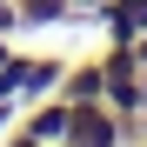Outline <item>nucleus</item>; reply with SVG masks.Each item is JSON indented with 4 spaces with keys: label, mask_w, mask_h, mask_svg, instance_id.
<instances>
[{
    "label": "nucleus",
    "mask_w": 147,
    "mask_h": 147,
    "mask_svg": "<svg viewBox=\"0 0 147 147\" xmlns=\"http://www.w3.org/2000/svg\"><path fill=\"white\" fill-rule=\"evenodd\" d=\"M100 34L114 47H134L147 34V0H107V7H100Z\"/></svg>",
    "instance_id": "20e7f679"
},
{
    "label": "nucleus",
    "mask_w": 147,
    "mask_h": 147,
    "mask_svg": "<svg viewBox=\"0 0 147 147\" xmlns=\"http://www.w3.org/2000/svg\"><path fill=\"white\" fill-rule=\"evenodd\" d=\"M60 100H74V107H80V100H107V67H100V54H94V60H67V74H60Z\"/></svg>",
    "instance_id": "7ed1b4c3"
},
{
    "label": "nucleus",
    "mask_w": 147,
    "mask_h": 147,
    "mask_svg": "<svg viewBox=\"0 0 147 147\" xmlns=\"http://www.w3.org/2000/svg\"><path fill=\"white\" fill-rule=\"evenodd\" d=\"M7 54H13V47H7V34H0V60H7Z\"/></svg>",
    "instance_id": "9d476101"
},
{
    "label": "nucleus",
    "mask_w": 147,
    "mask_h": 147,
    "mask_svg": "<svg viewBox=\"0 0 147 147\" xmlns=\"http://www.w3.org/2000/svg\"><path fill=\"white\" fill-rule=\"evenodd\" d=\"M13 13H20V27H60L67 20V0H13Z\"/></svg>",
    "instance_id": "39448f33"
},
{
    "label": "nucleus",
    "mask_w": 147,
    "mask_h": 147,
    "mask_svg": "<svg viewBox=\"0 0 147 147\" xmlns=\"http://www.w3.org/2000/svg\"><path fill=\"white\" fill-rule=\"evenodd\" d=\"M134 60H140V67H147V34H140V40H134Z\"/></svg>",
    "instance_id": "1a4fd4ad"
},
{
    "label": "nucleus",
    "mask_w": 147,
    "mask_h": 147,
    "mask_svg": "<svg viewBox=\"0 0 147 147\" xmlns=\"http://www.w3.org/2000/svg\"><path fill=\"white\" fill-rule=\"evenodd\" d=\"M60 74H67V60H54V54H7L0 60V100H40V94H54L60 87Z\"/></svg>",
    "instance_id": "f257e3e1"
},
{
    "label": "nucleus",
    "mask_w": 147,
    "mask_h": 147,
    "mask_svg": "<svg viewBox=\"0 0 147 147\" xmlns=\"http://www.w3.org/2000/svg\"><path fill=\"white\" fill-rule=\"evenodd\" d=\"M140 147H147V140H140Z\"/></svg>",
    "instance_id": "9b49d317"
},
{
    "label": "nucleus",
    "mask_w": 147,
    "mask_h": 147,
    "mask_svg": "<svg viewBox=\"0 0 147 147\" xmlns=\"http://www.w3.org/2000/svg\"><path fill=\"white\" fill-rule=\"evenodd\" d=\"M67 120H74V100L40 94L34 107H20V120H13V127L27 134V140H40V147H60V140H67Z\"/></svg>",
    "instance_id": "f03ea898"
},
{
    "label": "nucleus",
    "mask_w": 147,
    "mask_h": 147,
    "mask_svg": "<svg viewBox=\"0 0 147 147\" xmlns=\"http://www.w3.org/2000/svg\"><path fill=\"white\" fill-rule=\"evenodd\" d=\"M107 0H67V20H100Z\"/></svg>",
    "instance_id": "423d86ee"
},
{
    "label": "nucleus",
    "mask_w": 147,
    "mask_h": 147,
    "mask_svg": "<svg viewBox=\"0 0 147 147\" xmlns=\"http://www.w3.org/2000/svg\"><path fill=\"white\" fill-rule=\"evenodd\" d=\"M0 34H20V13H13V0H0Z\"/></svg>",
    "instance_id": "0eeeda50"
},
{
    "label": "nucleus",
    "mask_w": 147,
    "mask_h": 147,
    "mask_svg": "<svg viewBox=\"0 0 147 147\" xmlns=\"http://www.w3.org/2000/svg\"><path fill=\"white\" fill-rule=\"evenodd\" d=\"M13 120H20V100H0V134H7Z\"/></svg>",
    "instance_id": "6e6552de"
}]
</instances>
